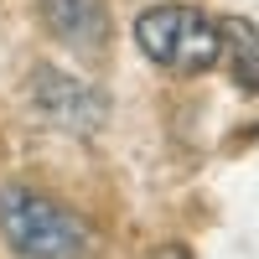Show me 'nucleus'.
I'll return each mask as SVG.
<instances>
[{"label":"nucleus","instance_id":"nucleus-1","mask_svg":"<svg viewBox=\"0 0 259 259\" xmlns=\"http://www.w3.org/2000/svg\"><path fill=\"white\" fill-rule=\"evenodd\" d=\"M0 239L16 259H89L94 228L36 187H0Z\"/></svg>","mask_w":259,"mask_h":259},{"label":"nucleus","instance_id":"nucleus-2","mask_svg":"<svg viewBox=\"0 0 259 259\" xmlns=\"http://www.w3.org/2000/svg\"><path fill=\"white\" fill-rule=\"evenodd\" d=\"M135 41L140 52L166 73L197 78L223 57V26L207 21L197 6H150L135 16Z\"/></svg>","mask_w":259,"mask_h":259},{"label":"nucleus","instance_id":"nucleus-3","mask_svg":"<svg viewBox=\"0 0 259 259\" xmlns=\"http://www.w3.org/2000/svg\"><path fill=\"white\" fill-rule=\"evenodd\" d=\"M31 104L47 124L68 130V135H94L104 124V114H109V99L94 83H83L62 68H36L31 73Z\"/></svg>","mask_w":259,"mask_h":259},{"label":"nucleus","instance_id":"nucleus-4","mask_svg":"<svg viewBox=\"0 0 259 259\" xmlns=\"http://www.w3.org/2000/svg\"><path fill=\"white\" fill-rule=\"evenodd\" d=\"M36 6L47 31L78 52H99L109 41V6L104 0H36Z\"/></svg>","mask_w":259,"mask_h":259},{"label":"nucleus","instance_id":"nucleus-5","mask_svg":"<svg viewBox=\"0 0 259 259\" xmlns=\"http://www.w3.org/2000/svg\"><path fill=\"white\" fill-rule=\"evenodd\" d=\"M218 26H223V52L233 62V78H239L249 94H259V26L244 21V16H228Z\"/></svg>","mask_w":259,"mask_h":259},{"label":"nucleus","instance_id":"nucleus-6","mask_svg":"<svg viewBox=\"0 0 259 259\" xmlns=\"http://www.w3.org/2000/svg\"><path fill=\"white\" fill-rule=\"evenodd\" d=\"M145 259H192V254H187L182 244H161V249H150Z\"/></svg>","mask_w":259,"mask_h":259}]
</instances>
